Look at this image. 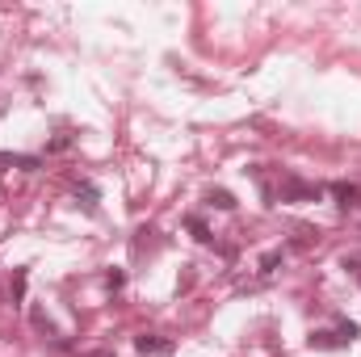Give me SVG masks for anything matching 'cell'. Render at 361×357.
<instances>
[{"label": "cell", "instance_id": "1", "mask_svg": "<svg viewBox=\"0 0 361 357\" xmlns=\"http://www.w3.org/2000/svg\"><path fill=\"white\" fill-rule=\"evenodd\" d=\"M353 341H357V324H336V328L311 332V349H349Z\"/></svg>", "mask_w": 361, "mask_h": 357}, {"label": "cell", "instance_id": "2", "mask_svg": "<svg viewBox=\"0 0 361 357\" xmlns=\"http://www.w3.org/2000/svg\"><path fill=\"white\" fill-rule=\"evenodd\" d=\"M324 189L319 185H307L298 177H281V202H319Z\"/></svg>", "mask_w": 361, "mask_h": 357}, {"label": "cell", "instance_id": "3", "mask_svg": "<svg viewBox=\"0 0 361 357\" xmlns=\"http://www.w3.org/2000/svg\"><path fill=\"white\" fill-rule=\"evenodd\" d=\"M135 349H139L143 357H169L173 353V341H164V337H147V332H143V337L135 341Z\"/></svg>", "mask_w": 361, "mask_h": 357}, {"label": "cell", "instance_id": "4", "mask_svg": "<svg viewBox=\"0 0 361 357\" xmlns=\"http://www.w3.org/2000/svg\"><path fill=\"white\" fill-rule=\"evenodd\" d=\"M332 198H336V206H341V210L361 206V189H357V185H332Z\"/></svg>", "mask_w": 361, "mask_h": 357}, {"label": "cell", "instance_id": "5", "mask_svg": "<svg viewBox=\"0 0 361 357\" xmlns=\"http://www.w3.org/2000/svg\"><path fill=\"white\" fill-rule=\"evenodd\" d=\"M4 169H38V160H30V156H13V152H0V173Z\"/></svg>", "mask_w": 361, "mask_h": 357}, {"label": "cell", "instance_id": "6", "mask_svg": "<svg viewBox=\"0 0 361 357\" xmlns=\"http://www.w3.org/2000/svg\"><path fill=\"white\" fill-rule=\"evenodd\" d=\"M206 202H210V206H219V210H235V198H231L227 189H210V193H206Z\"/></svg>", "mask_w": 361, "mask_h": 357}, {"label": "cell", "instance_id": "7", "mask_svg": "<svg viewBox=\"0 0 361 357\" xmlns=\"http://www.w3.org/2000/svg\"><path fill=\"white\" fill-rule=\"evenodd\" d=\"M76 198H85V206L97 210V189H92V181H80V185H76Z\"/></svg>", "mask_w": 361, "mask_h": 357}, {"label": "cell", "instance_id": "8", "mask_svg": "<svg viewBox=\"0 0 361 357\" xmlns=\"http://www.w3.org/2000/svg\"><path fill=\"white\" fill-rule=\"evenodd\" d=\"M189 231H193V236H197L202 244H210V231H206V223H202L197 214H189Z\"/></svg>", "mask_w": 361, "mask_h": 357}, {"label": "cell", "instance_id": "9", "mask_svg": "<svg viewBox=\"0 0 361 357\" xmlns=\"http://www.w3.org/2000/svg\"><path fill=\"white\" fill-rule=\"evenodd\" d=\"M13 298H25V269H17L13 277Z\"/></svg>", "mask_w": 361, "mask_h": 357}, {"label": "cell", "instance_id": "10", "mask_svg": "<svg viewBox=\"0 0 361 357\" xmlns=\"http://www.w3.org/2000/svg\"><path fill=\"white\" fill-rule=\"evenodd\" d=\"M122 282H126V277H122V269H109V277H105V286H109V290H122Z\"/></svg>", "mask_w": 361, "mask_h": 357}, {"label": "cell", "instance_id": "11", "mask_svg": "<svg viewBox=\"0 0 361 357\" xmlns=\"http://www.w3.org/2000/svg\"><path fill=\"white\" fill-rule=\"evenodd\" d=\"M281 265V253H269L265 261H261V273H273V269Z\"/></svg>", "mask_w": 361, "mask_h": 357}, {"label": "cell", "instance_id": "12", "mask_svg": "<svg viewBox=\"0 0 361 357\" xmlns=\"http://www.w3.org/2000/svg\"><path fill=\"white\" fill-rule=\"evenodd\" d=\"M89 357H114V353H109V349H101V353H89Z\"/></svg>", "mask_w": 361, "mask_h": 357}, {"label": "cell", "instance_id": "13", "mask_svg": "<svg viewBox=\"0 0 361 357\" xmlns=\"http://www.w3.org/2000/svg\"><path fill=\"white\" fill-rule=\"evenodd\" d=\"M357 277H361V269H357Z\"/></svg>", "mask_w": 361, "mask_h": 357}]
</instances>
